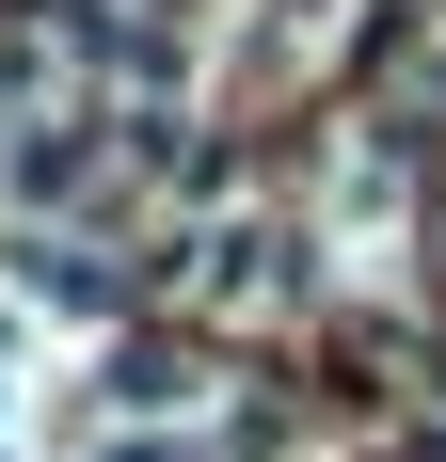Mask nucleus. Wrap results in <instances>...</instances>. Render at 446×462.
<instances>
[{
	"label": "nucleus",
	"mask_w": 446,
	"mask_h": 462,
	"mask_svg": "<svg viewBox=\"0 0 446 462\" xmlns=\"http://www.w3.org/2000/svg\"><path fill=\"white\" fill-rule=\"evenodd\" d=\"M64 191H96V112H64V128L16 143V208H64Z\"/></svg>",
	"instance_id": "2"
},
{
	"label": "nucleus",
	"mask_w": 446,
	"mask_h": 462,
	"mask_svg": "<svg viewBox=\"0 0 446 462\" xmlns=\"http://www.w3.org/2000/svg\"><path fill=\"white\" fill-rule=\"evenodd\" d=\"M128 462H191V447H128Z\"/></svg>",
	"instance_id": "4"
},
{
	"label": "nucleus",
	"mask_w": 446,
	"mask_h": 462,
	"mask_svg": "<svg viewBox=\"0 0 446 462\" xmlns=\"http://www.w3.org/2000/svg\"><path fill=\"white\" fill-rule=\"evenodd\" d=\"M176 399H191L176 351H112V415H176Z\"/></svg>",
	"instance_id": "3"
},
{
	"label": "nucleus",
	"mask_w": 446,
	"mask_h": 462,
	"mask_svg": "<svg viewBox=\"0 0 446 462\" xmlns=\"http://www.w3.org/2000/svg\"><path fill=\"white\" fill-rule=\"evenodd\" d=\"M16 272H33V303H64V319H112V303H128V272H112L96 239H16Z\"/></svg>",
	"instance_id": "1"
}]
</instances>
